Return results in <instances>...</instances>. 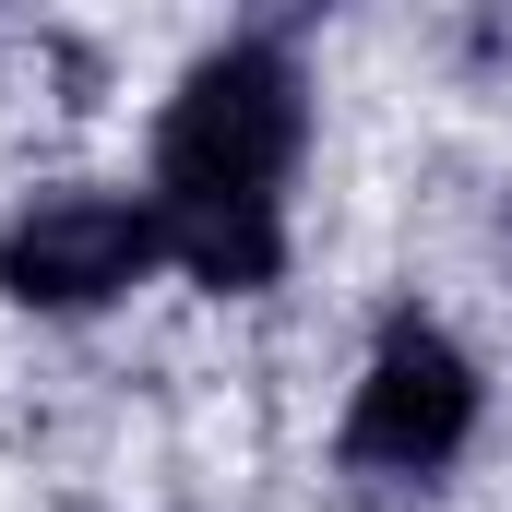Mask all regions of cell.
<instances>
[{
  "label": "cell",
  "instance_id": "obj_3",
  "mask_svg": "<svg viewBox=\"0 0 512 512\" xmlns=\"http://www.w3.org/2000/svg\"><path fill=\"white\" fill-rule=\"evenodd\" d=\"M477 405H489V382L441 322H393L358 370V393H346V477H382V489L441 477L477 441Z\"/></svg>",
  "mask_w": 512,
  "mask_h": 512
},
{
  "label": "cell",
  "instance_id": "obj_1",
  "mask_svg": "<svg viewBox=\"0 0 512 512\" xmlns=\"http://www.w3.org/2000/svg\"><path fill=\"white\" fill-rule=\"evenodd\" d=\"M310 155V72L274 36H227L155 108V227L167 262L215 298H262L286 274V179Z\"/></svg>",
  "mask_w": 512,
  "mask_h": 512
},
{
  "label": "cell",
  "instance_id": "obj_2",
  "mask_svg": "<svg viewBox=\"0 0 512 512\" xmlns=\"http://www.w3.org/2000/svg\"><path fill=\"white\" fill-rule=\"evenodd\" d=\"M167 262V227H155V191H36L12 227H0V298L12 310H48V322H84L131 298L143 274Z\"/></svg>",
  "mask_w": 512,
  "mask_h": 512
}]
</instances>
